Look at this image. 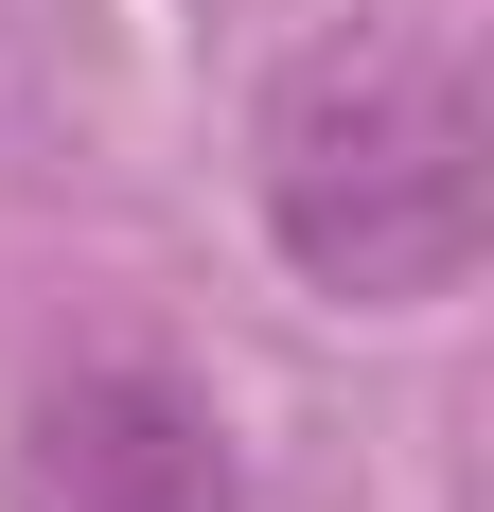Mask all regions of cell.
Returning a JSON list of instances; mask_svg holds the SVG:
<instances>
[{
	"label": "cell",
	"instance_id": "1",
	"mask_svg": "<svg viewBox=\"0 0 494 512\" xmlns=\"http://www.w3.org/2000/svg\"><path fill=\"white\" fill-rule=\"evenodd\" d=\"M494 230L477 177V71L424 18H353L265 89V248L353 318L459 301V265Z\"/></svg>",
	"mask_w": 494,
	"mask_h": 512
},
{
	"label": "cell",
	"instance_id": "2",
	"mask_svg": "<svg viewBox=\"0 0 494 512\" xmlns=\"http://www.w3.org/2000/svg\"><path fill=\"white\" fill-rule=\"evenodd\" d=\"M18 512H247V460H230V424H212V389L106 354V371H71V389H36V424H18Z\"/></svg>",
	"mask_w": 494,
	"mask_h": 512
}]
</instances>
